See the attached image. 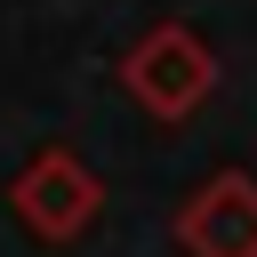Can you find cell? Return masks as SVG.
Instances as JSON below:
<instances>
[{
	"instance_id": "cell-1",
	"label": "cell",
	"mask_w": 257,
	"mask_h": 257,
	"mask_svg": "<svg viewBox=\"0 0 257 257\" xmlns=\"http://www.w3.org/2000/svg\"><path fill=\"white\" fill-rule=\"evenodd\" d=\"M120 88L153 112V120H185V112H201L209 104V88H217V56H209V40L193 32V24H153L128 56H120Z\"/></svg>"
},
{
	"instance_id": "cell-3",
	"label": "cell",
	"mask_w": 257,
	"mask_h": 257,
	"mask_svg": "<svg viewBox=\"0 0 257 257\" xmlns=\"http://www.w3.org/2000/svg\"><path fill=\"white\" fill-rule=\"evenodd\" d=\"M177 249L185 257H257V177L249 169H217L201 193H185Z\"/></svg>"
},
{
	"instance_id": "cell-2",
	"label": "cell",
	"mask_w": 257,
	"mask_h": 257,
	"mask_svg": "<svg viewBox=\"0 0 257 257\" xmlns=\"http://www.w3.org/2000/svg\"><path fill=\"white\" fill-rule=\"evenodd\" d=\"M8 209H16V225L32 233V241H80L88 225H96V209H104V185L88 177V161L80 153H64V145H48V153H32L24 169H16V185H8Z\"/></svg>"
}]
</instances>
